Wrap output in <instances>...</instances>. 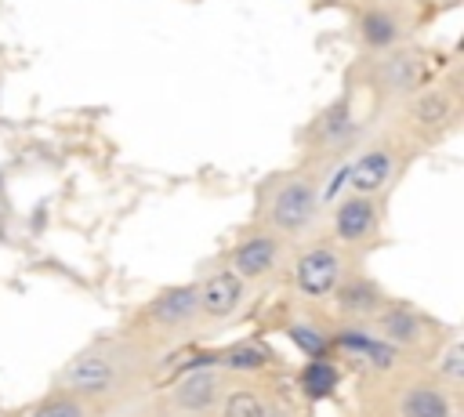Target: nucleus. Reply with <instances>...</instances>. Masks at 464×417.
<instances>
[{"label":"nucleus","mask_w":464,"mask_h":417,"mask_svg":"<svg viewBox=\"0 0 464 417\" xmlns=\"http://www.w3.org/2000/svg\"><path fill=\"white\" fill-rule=\"evenodd\" d=\"M344 272H348L344 250H337L330 239H312L297 250V257L290 265V286L297 290V297L319 305V301H330V294L337 290Z\"/></svg>","instance_id":"nucleus-7"},{"label":"nucleus","mask_w":464,"mask_h":417,"mask_svg":"<svg viewBox=\"0 0 464 417\" xmlns=\"http://www.w3.org/2000/svg\"><path fill=\"white\" fill-rule=\"evenodd\" d=\"M381 203L366 199V196H341L330 210V243L337 250H352V254H366L377 239H381Z\"/></svg>","instance_id":"nucleus-9"},{"label":"nucleus","mask_w":464,"mask_h":417,"mask_svg":"<svg viewBox=\"0 0 464 417\" xmlns=\"http://www.w3.org/2000/svg\"><path fill=\"white\" fill-rule=\"evenodd\" d=\"M359 76L373 94L402 102L428 83V58H424V51L399 44V47L366 54V62L359 65Z\"/></svg>","instance_id":"nucleus-5"},{"label":"nucleus","mask_w":464,"mask_h":417,"mask_svg":"<svg viewBox=\"0 0 464 417\" xmlns=\"http://www.w3.org/2000/svg\"><path fill=\"white\" fill-rule=\"evenodd\" d=\"M355 36H359V44L370 54L388 51V47H399L402 44V15L392 11L388 4L370 0V4L355 7Z\"/></svg>","instance_id":"nucleus-15"},{"label":"nucleus","mask_w":464,"mask_h":417,"mask_svg":"<svg viewBox=\"0 0 464 417\" xmlns=\"http://www.w3.org/2000/svg\"><path fill=\"white\" fill-rule=\"evenodd\" d=\"M25 417H102V406H94L80 395H69V392H51Z\"/></svg>","instance_id":"nucleus-19"},{"label":"nucleus","mask_w":464,"mask_h":417,"mask_svg":"<svg viewBox=\"0 0 464 417\" xmlns=\"http://www.w3.org/2000/svg\"><path fill=\"white\" fill-rule=\"evenodd\" d=\"M218 417H283L279 406L254 384H228Z\"/></svg>","instance_id":"nucleus-18"},{"label":"nucleus","mask_w":464,"mask_h":417,"mask_svg":"<svg viewBox=\"0 0 464 417\" xmlns=\"http://www.w3.org/2000/svg\"><path fill=\"white\" fill-rule=\"evenodd\" d=\"M460 120V83L446 76L439 83H424L410 98L399 102V134L402 141H431L442 138Z\"/></svg>","instance_id":"nucleus-3"},{"label":"nucleus","mask_w":464,"mask_h":417,"mask_svg":"<svg viewBox=\"0 0 464 417\" xmlns=\"http://www.w3.org/2000/svg\"><path fill=\"white\" fill-rule=\"evenodd\" d=\"M283 254H286V239H279L276 232H268L265 225L257 228H246L232 250H228V268L243 279V283H265L279 272L283 265Z\"/></svg>","instance_id":"nucleus-11"},{"label":"nucleus","mask_w":464,"mask_h":417,"mask_svg":"<svg viewBox=\"0 0 464 417\" xmlns=\"http://www.w3.org/2000/svg\"><path fill=\"white\" fill-rule=\"evenodd\" d=\"M392 297L384 294V286L370 276V272H359V268H348L344 279L337 283V290L330 294V305H334V315L344 323V326H370L381 308L388 305Z\"/></svg>","instance_id":"nucleus-12"},{"label":"nucleus","mask_w":464,"mask_h":417,"mask_svg":"<svg viewBox=\"0 0 464 417\" xmlns=\"http://www.w3.org/2000/svg\"><path fill=\"white\" fill-rule=\"evenodd\" d=\"M199 323V305H196V286H167L160 290L145 312H141V326L156 337V341H170L178 334H188Z\"/></svg>","instance_id":"nucleus-13"},{"label":"nucleus","mask_w":464,"mask_h":417,"mask_svg":"<svg viewBox=\"0 0 464 417\" xmlns=\"http://www.w3.org/2000/svg\"><path fill=\"white\" fill-rule=\"evenodd\" d=\"M370 334L377 341H384L392 352L399 355H431L442 337H439V326L413 305H402V301H388L381 308V315L370 323Z\"/></svg>","instance_id":"nucleus-6"},{"label":"nucleus","mask_w":464,"mask_h":417,"mask_svg":"<svg viewBox=\"0 0 464 417\" xmlns=\"http://www.w3.org/2000/svg\"><path fill=\"white\" fill-rule=\"evenodd\" d=\"M196 286V305H199V319H228L236 315V308L243 305V294H246V283L228 268V265H218L210 268Z\"/></svg>","instance_id":"nucleus-14"},{"label":"nucleus","mask_w":464,"mask_h":417,"mask_svg":"<svg viewBox=\"0 0 464 417\" xmlns=\"http://www.w3.org/2000/svg\"><path fill=\"white\" fill-rule=\"evenodd\" d=\"M373 402L377 417H457V399L428 373H384Z\"/></svg>","instance_id":"nucleus-4"},{"label":"nucleus","mask_w":464,"mask_h":417,"mask_svg":"<svg viewBox=\"0 0 464 417\" xmlns=\"http://www.w3.org/2000/svg\"><path fill=\"white\" fill-rule=\"evenodd\" d=\"M402 156H406V149H402V138H377V141H370L355 160H352V167H348V174H344V192L341 196H366V199H377L392 181H395V174H399V167H402Z\"/></svg>","instance_id":"nucleus-8"},{"label":"nucleus","mask_w":464,"mask_h":417,"mask_svg":"<svg viewBox=\"0 0 464 417\" xmlns=\"http://www.w3.org/2000/svg\"><path fill=\"white\" fill-rule=\"evenodd\" d=\"M319 207H323L319 178L312 170H290V174H279L265 185L261 225L290 243V239H301L315 228Z\"/></svg>","instance_id":"nucleus-2"},{"label":"nucleus","mask_w":464,"mask_h":417,"mask_svg":"<svg viewBox=\"0 0 464 417\" xmlns=\"http://www.w3.org/2000/svg\"><path fill=\"white\" fill-rule=\"evenodd\" d=\"M323 4H344V0H323Z\"/></svg>","instance_id":"nucleus-23"},{"label":"nucleus","mask_w":464,"mask_h":417,"mask_svg":"<svg viewBox=\"0 0 464 417\" xmlns=\"http://www.w3.org/2000/svg\"><path fill=\"white\" fill-rule=\"evenodd\" d=\"M145 417H174V413H167V410H163V406H156V410H149V413H145Z\"/></svg>","instance_id":"nucleus-21"},{"label":"nucleus","mask_w":464,"mask_h":417,"mask_svg":"<svg viewBox=\"0 0 464 417\" xmlns=\"http://www.w3.org/2000/svg\"><path fill=\"white\" fill-rule=\"evenodd\" d=\"M428 377H431L435 384H442L453 399L460 395V388H464V344H460V337H446V341L431 352Z\"/></svg>","instance_id":"nucleus-17"},{"label":"nucleus","mask_w":464,"mask_h":417,"mask_svg":"<svg viewBox=\"0 0 464 417\" xmlns=\"http://www.w3.org/2000/svg\"><path fill=\"white\" fill-rule=\"evenodd\" d=\"M145 366V344L120 334V337H102L87 348H80L58 373V392L80 395L94 406H105L120 399Z\"/></svg>","instance_id":"nucleus-1"},{"label":"nucleus","mask_w":464,"mask_h":417,"mask_svg":"<svg viewBox=\"0 0 464 417\" xmlns=\"http://www.w3.org/2000/svg\"><path fill=\"white\" fill-rule=\"evenodd\" d=\"M352 141H355V116H352V105L341 98L326 105L312 123V145L319 156H341Z\"/></svg>","instance_id":"nucleus-16"},{"label":"nucleus","mask_w":464,"mask_h":417,"mask_svg":"<svg viewBox=\"0 0 464 417\" xmlns=\"http://www.w3.org/2000/svg\"><path fill=\"white\" fill-rule=\"evenodd\" d=\"M265 363H268V352H265L261 344H254V341H236L232 348L221 352L218 370H221V373H257Z\"/></svg>","instance_id":"nucleus-20"},{"label":"nucleus","mask_w":464,"mask_h":417,"mask_svg":"<svg viewBox=\"0 0 464 417\" xmlns=\"http://www.w3.org/2000/svg\"><path fill=\"white\" fill-rule=\"evenodd\" d=\"M439 4H446V7H453V4H460V0H439Z\"/></svg>","instance_id":"nucleus-22"},{"label":"nucleus","mask_w":464,"mask_h":417,"mask_svg":"<svg viewBox=\"0 0 464 417\" xmlns=\"http://www.w3.org/2000/svg\"><path fill=\"white\" fill-rule=\"evenodd\" d=\"M225 392H228V373H221L218 366H196L178 384L167 388L160 406L174 417H218Z\"/></svg>","instance_id":"nucleus-10"}]
</instances>
